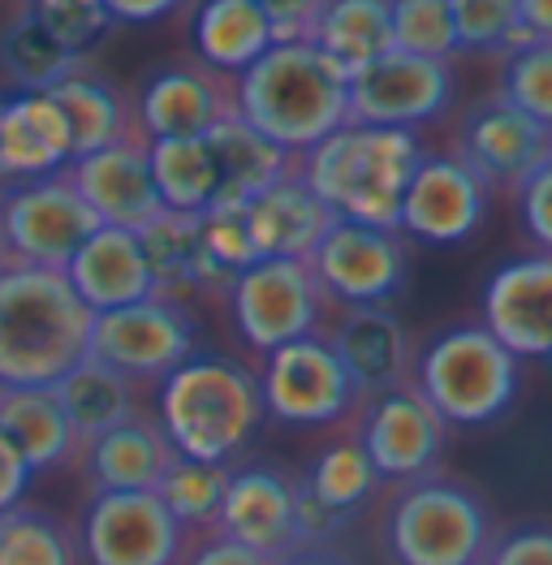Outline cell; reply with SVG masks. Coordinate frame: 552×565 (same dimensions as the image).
<instances>
[{"label":"cell","instance_id":"obj_1","mask_svg":"<svg viewBox=\"0 0 552 565\" xmlns=\"http://www.w3.org/2000/svg\"><path fill=\"white\" fill-rule=\"evenodd\" d=\"M233 113L285 156L350 121V78L311 40H280L233 83Z\"/></svg>","mask_w":552,"mask_h":565},{"label":"cell","instance_id":"obj_2","mask_svg":"<svg viewBox=\"0 0 552 565\" xmlns=\"http://www.w3.org/2000/svg\"><path fill=\"white\" fill-rule=\"evenodd\" d=\"M92 311L65 273L0 268V388H52L92 350Z\"/></svg>","mask_w":552,"mask_h":565},{"label":"cell","instance_id":"obj_3","mask_svg":"<svg viewBox=\"0 0 552 565\" xmlns=\"http://www.w3.org/2000/svg\"><path fill=\"white\" fill-rule=\"evenodd\" d=\"M423 151L414 130H384L346 121L298 160L302 186L341 221H359L375 230H397L402 194L411 186Z\"/></svg>","mask_w":552,"mask_h":565},{"label":"cell","instance_id":"obj_4","mask_svg":"<svg viewBox=\"0 0 552 565\" xmlns=\"http://www.w3.org/2000/svg\"><path fill=\"white\" fill-rule=\"evenodd\" d=\"M156 424L173 454L230 467L264 424V397L251 367L225 354H190L160 380Z\"/></svg>","mask_w":552,"mask_h":565},{"label":"cell","instance_id":"obj_5","mask_svg":"<svg viewBox=\"0 0 552 565\" xmlns=\"http://www.w3.org/2000/svg\"><path fill=\"white\" fill-rule=\"evenodd\" d=\"M414 388L445 427L492 424L518 397V359L484 324H461L423 350Z\"/></svg>","mask_w":552,"mask_h":565},{"label":"cell","instance_id":"obj_6","mask_svg":"<svg viewBox=\"0 0 552 565\" xmlns=\"http://www.w3.org/2000/svg\"><path fill=\"white\" fill-rule=\"evenodd\" d=\"M384 544L397 565H484L492 544L488 505L458 479H411L389 505Z\"/></svg>","mask_w":552,"mask_h":565},{"label":"cell","instance_id":"obj_7","mask_svg":"<svg viewBox=\"0 0 552 565\" xmlns=\"http://www.w3.org/2000/svg\"><path fill=\"white\" fill-rule=\"evenodd\" d=\"M99 230L92 207L78 199L65 173L40 182L0 186V250L4 264L65 273L74 250Z\"/></svg>","mask_w":552,"mask_h":565},{"label":"cell","instance_id":"obj_8","mask_svg":"<svg viewBox=\"0 0 552 565\" xmlns=\"http://www.w3.org/2000/svg\"><path fill=\"white\" fill-rule=\"evenodd\" d=\"M255 380H259L264 415H273L276 424L328 427L359 406L354 380L346 376L337 350L320 332L264 354V372Z\"/></svg>","mask_w":552,"mask_h":565},{"label":"cell","instance_id":"obj_9","mask_svg":"<svg viewBox=\"0 0 552 565\" xmlns=\"http://www.w3.org/2000/svg\"><path fill=\"white\" fill-rule=\"evenodd\" d=\"M92 354L95 363L113 367L117 376L164 380L194 354V324L178 298L151 294L142 302L99 311L92 320Z\"/></svg>","mask_w":552,"mask_h":565},{"label":"cell","instance_id":"obj_10","mask_svg":"<svg viewBox=\"0 0 552 565\" xmlns=\"http://www.w3.org/2000/svg\"><path fill=\"white\" fill-rule=\"evenodd\" d=\"M233 324L259 354L320 329L323 294L302 259H255L230 285Z\"/></svg>","mask_w":552,"mask_h":565},{"label":"cell","instance_id":"obj_11","mask_svg":"<svg viewBox=\"0 0 552 565\" xmlns=\"http://www.w3.org/2000/svg\"><path fill=\"white\" fill-rule=\"evenodd\" d=\"M83 565H182L185 531L156 492H92L78 519Z\"/></svg>","mask_w":552,"mask_h":565},{"label":"cell","instance_id":"obj_12","mask_svg":"<svg viewBox=\"0 0 552 565\" xmlns=\"http://www.w3.org/2000/svg\"><path fill=\"white\" fill-rule=\"evenodd\" d=\"M307 268L323 298H337L346 307H384L406 281V242L397 230L332 216Z\"/></svg>","mask_w":552,"mask_h":565},{"label":"cell","instance_id":"obj_13","mask_svg":"<svg viewBox=\"0 0 552 565\" xmlns=\"http://www.w3.org/2000/svg\"><path fill=\"white\" fill-rule=\"evenodd\" d=\"M454 95L449 61H423L406 52H389L368 70L350 74V121L384 126V130H414L445 113Z\"/></svg>","mask_w":552,"mask_h":565},{"label":"cell","instance_id":"obj_14","mask_svg":"<svg viewBox=\"0 0 552 565\" xmlns=\"http://www.w3.org/2000/svg\"><path fill=\"white\" fill-rule=\"evenodd\" d=\"M552 156V130L492 95L479 99L458 130V160L484 186L518 190Z\"/></svg>","mask_w":552,"mask_h":565},{"label":"cell","instance_id":"obj_15","mask_svg":"<svg viewBox=\"0 0 552 565\" xmlns=\"http://www.w3.org/2000/svg\"><path fill=\"white\" fill-rule=\"evenodd\" d=\"M359 445L371 458L380 479L411 483L436 467L440 445H445V424L440 415L423 402L414 384H397L389 393H375L363 406L359 424Z\"/></svg>","mask_w":552,"mask_h":565},{"label":"cell","instance_id":"obj_16","mask_svg":"<svg viewBox=\"0 0 552 565\" xmlns=\"http://www.w3.org/2000/svg\"><path fill=\"white\" fill-rule=\"evenodd\" d=\"M488 216V186L458 156H423L411 186L402 194L397 234L427 246H458Z\"/></svg>","mask_w":552,"mask_h":565},{"label":"cell","instance_id":"obj_17","mask_svg":"<svg viewBox=\"0 0 552 565\" xmlns=\"http://www.w3.org/2000/svg\"><path fill=\"white\" fill-rule=\"evenodd\" d=\"M70 186L78 190V199L92 207V216L108 230H130L138 234L142 225H151L164 203L151 182V164H147V139L130 135V139L99 147L92 156L70 160L65 169Z\"/></svg>","mask_w":552,"mask_h":565},{"label":"cell","instance_id":"obj_18","mask_svg":"<svg viewBox=\"0 0 552 565\" xmlns=\"http://www.w3.org/2000/svg\"><path fill=\"white\" fill-rule=\"evenodd\" d=\"M484 329L513 359H552V255H527L492 273L484 289Z\"/></svg>","mask_w":552,"mask_h":565},{"label":"cell","instance_id":"obj_19","mask_svg":"<svg viewBox=\"0 0 552 565\" xmlns=\"http://www.w3.org/2000/svg\"><path fill=\"white\" fill-rule=\"evenodd\" d=\"M294 497L298 483L276 467H242L230 471L225 501L216 514V535L264 557H280L294 548Z\"/></svg>","mask_w":552,"mask_h":565},{"label":"cell","instance_id":"obj_20","mask_svg":"<svg viewBox=\"0 0 552 565\" xmlns=\"http://www.w3.org/2000/svg\"><path fill=\"white\" fill-rule=\"evenodd\" d=\"M233 113V87L203 65H173L147 78L138 95V130L142 139H203L216 121Z\"/></svg>","mask_w":552,"mask_h":565},{"label":"cell","instance_id":"obj_21","mask_svg":"<svg viewBox=\"0 0 552 565\" xmlns=\"http://www.w3.org/2000/svg\"><path fill=\"white\" fill-rule=\"evenodd\" d=\"M359 397L389 393L411 376V337L389 307H346L328 337Z\"/></svg>","mask_w":552,"mask_h":565},{"label":"cell","instance_id":"obj_22","mask_svg":"<svg viewBox=\"0 0 552 565\" xmlns=\"http://www.w3.org/2000/svg\"><path fill=\"white\" fill-rule=\"evenodd\" d=\"M65 281L83 298V307L92 316L130 307V302H142V298L156 294V281L147 273L138 234H130V230H108V225H99L74 250V259L65 264Z\"/></svg>","mask_w":552,"mask_h":565},{"label":"cell","instance_id":"obj_23","mask_svg":"<svg viewBox=\"0 0 552 565\" xmlns=\"http://www.w3.org/2000/svg\"><path fill=\"white\" fill-rule=\"evenodd\" d=\"M74 160V139L61 108L44 92L18 95L0 108V182H40L65 173Z\"/></svg>","mask_w":552,"mask_h":565},{"label":"cell","instance_id":"obj_24","mask_svg":"<svg viewBox=\"0 0 552 565\" xmlns=\"http://www.w3.org/2000/svg\"><path fill=\"white\" fill-rule=\"evenodd\" d=\"M242 212H246V230H251L259 259H302L307 264L323 230L332 225V212L302 186V178L294 169L268 190H259L251 203H242Z\"/></svg>","mask_w":552,"mask_h":565},{"label":"cell","instance_id":"obj_25","mask_svg":"<svg viewBox=\"0 0 552 565\" xmlns=\"http://www.w3.org/2000/svg\"><path fill=\"white\" fill-rule=\"evenodd\" d=\"M173 462V445L156 419H126L83 445V467L92 492H156L164 467Z\"/></svg>","mask_w":552,"mask_h":565},{"label":"cell","instance_id":"obj_26","mask_svg":"<svg viewBox=\"0 0 552 565\" xmlns=\"http://www.w3.org/2000/svg\"><path fill=\"white\" fill-rule=\"evenodd\" d=\"M0 436L22 454L31 475L61 471L83 454L52 388H0Z\"/></svg>","mask_w":552,"mask_h":565},{"label":"cell","instance_id":"obj_27","mask_svg":"<svg viewBox=\"0 0 552 565\" xmlns=\"http://www.w3.org/2000/svg\"><path fill=\"white\" fill-rule=\"evenodd\" d=\"M273 44V22L255 0H203L194 9V52L212 74H242Z\"/></svg>","mask_w":552,"mask_h":565},{"label":"cell","instance_id":"obj_28","mask_svg":"<svg viewBox=\"0 0 552 565\" xmlns=\"http://www.w3.org/2000/svg\"><path fill=\"white\" fill-rule=\"evenodd\" d=\"M307 40L350 78L393 52L389 0H323L307 26Z\"/></svg>","mask_w":552,"mask_h":565},{"label":"cell","instance_id":"obj_29","mask_svg":"<svg viewBox=\"0 0 552 565\" xmlns=\"http://www.w3.org/2000/svg\"><path fill=\"white\" fill-rule=\"evenodd\" d=\"M151 182L164 203V212L203 216L221 203V164L208 139H156L147 142Z\"/></svg>","mask_w":552,"mask_h":565},{"label":"cell","instance_id":"obj_30","mask_svg":"<svg viewBox=\"0 0 552 565\" xmlns=\"http://www.w3.org/2000/svg\"><path fill=\"white\" fill-rule=\"evenodd\" d=\"M203 139L221 164V203H251L259 190H268L294 169V156L255 135L237 113L216 121Z\"/></svg>","mask_w":552,"mask_h":565},{"label":"cell","instance_id":"obj_31","mask_svg":"<svg viewBox=\"0 0 552 565\" xmlns=\"http://www.w3.org/2000/svg\"><path fill=\"white\" fill-rule=\"evenodd\" d=\"M44 95L61 108V117H65V126H70L74 160L135 135V130H130L126 99L113 92L104 78L87 74L83 65H78L74 74H65L56 87H47Z\"/></svg>","mask_w":552,"mask_h":565},{"label":"cell","instance_id":"obj_32","mask_svg":"<svg viewBox=\"0 0 552 565\" xmlns=\"http://www.w3.org/2000/svg\"><path fill=\"white\" fill-rule=\"evenodd\" d=\"M52 393H56V402H61V411H65V419L74 427V436H78V445H87L95 436H104L108 427L126 424V419H135V384L126 376H117L113 367H104V363H95L92 354L74 367V372H65V376L52 384Z\"/></svg>","mask_w":552,"mask_h":565},{"label":"cell","instance_id":"obj_33","mask_svg":"<svg viewBox=\"0 0 552 565\" xmlns=\"http://www.w3.org/2000/svg\"><path fill=\"white\" fill-rule=\"evenodd\" d=\"M225 483H230V467L194 462V458L173 454V462L164 467L160 483H156V497H160V505L173 514V522L182 526L185 535H208V531H216Z\"/></svg>","mask_w":552,"mask_h":565},{"label":"cell","instance_id":"obj_34","mask_svg":"<svg viewBox=\"0 0 552 565\" xmlns=\"http://www.w3.org/2000/svg\"><path fill=\"white\" fill-rule=\"evenodd\" d=\"M0 565H83L78 531L44 505L18 501L0 514Z\"/></svg>","mask_w":552,"mask_h":565},{"label":"cell","instance_id":"obj_35","mask_svg":"<svg viewBox=\"0 0 552 565\" xmlns=\"http://www.w3.org/2000/svg\"><path fill=\"white\" fill-rule=\"evenodd\" d=\"M138 246L156 281V294L178 298L182 289L199 285V216L160 212L151 225L138 230Z\"/></svg>","mask_w":552,"mask_h":565},{"label":"cell","instance_id":"obj_36","mask_svg":"<svg viewBox=\"0 0 552 565\" xmlns=\"http://www.w3.org/2000/svg\"><path fill=\"white\" fill-rule=\"evenodd\" d=\"M0 65H4V74L13 78L18 92L35 95V92L56 87V83H61L65 74H74L83 61H74L65 47L52 44V35H47L44 26H40L31 13H22V18H13L9 31L0 35Z\"/></svg>","mask_w":552,"mask_h":565},{"label":"cell","instance_id":"obj_37","mask_svg":"<svg viewBox=\"0 0 552 565\" xmlns=\"http://www.w3.org/2000/svg\"><path fill=\"white\" fill-rule=\"evenodd\" d=\"M302 488L320 505H328L332 514L350 519L354 510H363L371 501V492L380 488V475H375V467H371V458L363 454L359 440H337V445H328L320 458L311 462Z\"/></svg>","mask_w":552,"mask_h":565},{"label":"cell","instance_id":"obj_38","mask_svg":"<svg viewBox=\"0 0 552 565\" xmlns=\"http://www.w3.org/2000/svg\"><path fill=\"white\" fill-rule=\"evenodd\" d=\"M389 22H393V52L423 61H449L458 52L449 0H389Z\"/></svg>","mask_w":552,"mask_h":565},{"label":"cell","instance_id":"obj_39","mask_svg":"<svg viewBox=\"0 0 552 565\" xmlns=\"http://www.w3.org/2000/svg\"><path fill=\"white\" fill-rule=\"evenodd\" d=\"M497 95L552 130V40H522L509 47Z\"/></svg>","mask_w":552,"mask_h":565},{"label":"cell","instance_id":"obj_40","mask_svg":"<svg viewBox=\"0 0 552 565\" xmlns=\"http://www.w3.org/2000/svg\"><path fill=\"white\" fill-rule=\"evenodd\" d=\"M31 18L61 44L74 61H83L117 22L104 0H31Z\"/></svg>","mask_w":552,"mask_h":565},{"label":"cell","instance_id":"obj_41","mask_svg":"<svg viewBox=\"0 0 552 565\" xmlns=\"http://www.w3.org/2000/svg\"><path fill=\"white\" fill-rule=\"evenodd\" d=\"M449 13H454L458 47H470V52H509L527 40L518 0H449Z\"/></svg>","mask_w":552,"mask_h":565},{"label":"cell","instance_id":"obj_42","mask_svg":"<svg viewBox=\"0 0 552 565\" xmlns=\"http://www.w3.org/2000/svg\"><path fill=\"white\" fill-rule=\"evenodd\" d=\"M484 565H552V526L531 522L488 544Z\"/></svg>","mask_w":552,"mask_h":565},{"label":"cell","instance_id":"obj_43","mask_svg":"<svg viewBox=\"0 0 552 565\" xmlns=\"http://www.w3.org/2000/svg\"><path fill=\"white\" fill-rule=\"evenodd\" d=\"M518 207L527 234L540 242L544 255H552V156L518 186Z\"/></svg>","mask_w":552,"mask_h":565},{"label":"cell","instance_id":"obj_44","mask_svg":"<svg viewBox=\"0 0 552 565\" xmlns=\"http://www.w3.org/2000/svg\"><path fill=\"white\" fill-rule=\"evenodd\" d=\"M341 514H332L328 505H320L302 483H298V497H294V548H328L341 531H346Z\"/></svg>","mask_w":552,"mask_h":565},{"label":"cell","instance_id":"obj_45","mask_svg":"<svg viewBox=\"0 0 552 565\" xmlns=\"http://www.w3.org/2000/svg\"><path fill=\"white\" fill-rule=\"evenodd\" d=\"M182 565H273V557H264L255 548H242L225 535L208 531L190 553H182Z\"/></svg>","mask_w":552,"mask_h":565},{"label":"cell","instance_id":"obj_46","mask_svg":"<svg viewBox=\"0 0 552 565\" xmlns=\"http://www.w3.org/2000/svg\"><path fill=\"white\" fill-rule=\"evenodd\" d=\"M255 4L268 13V22H273L276 31V44H280V40H307V26L320 13L323 0H255Z\"/></svg>","mask_w":552,"mask_h":565},{"label":"cell","instance_id":"obj_47","mask_svg":"<svg viewBox=\"0 0 552 565\" xmlns=\"http://www.w3.org/2000/svg\"><path fill=\"white\" fill-rule=\"evenodd\" d=\"M31 488V467L22 462V454L0 436V514L13 510L18 501H26Z\"/></svg>","mask_w":552,"mask_h":565},{"label":"cell","instance_id":"obj_48","mask_svg":"<svg viewBox=\"0 0 552 565\" xmlns=\"http://www.w3.org/2000/svg\"><path fill=\"white\" fill-rule=\"evenodd\" d=\"M113 22H126V26H151L160 18H169L182 0H104Z\"/></svg>","mask_w":552,"mask_h":565},{"label":"cell","instance_id":"obj_49","mask_svg":"<svg viewBox=\"0 0 552 565\" xmlns=\"http://www.w3.org/2000/svg\"><path fill=\"white\" fill-rule=\"evenodd\" d=\"M518 18L527 40H552V0H518Z\"/></svg>","mask_w":552,"mask_h":565},{"label":"cell","instance_id":"obj_50","mask_svg":"<svg viewBox=\"0 0 552 565\" xmlns=\"http://www.w3.org/2000/svg\"><path fill=\"white\" fill-rule=\"evenodd\" d=\"M273 565H346L332 548H289L273 557Z\"/></svg>","mask_w":552,"mask_h":565},{"label":"cell","instance_id":"obj_51","mask_svg":"<svg viewBox=\"0 0 552 565\" xmlns=\"http://www.w3.org/2000/svg\"><path fill=\"white\" fill-rule=\"evenodd\" d=\"M0 268H4V250H0Z\"/></svg>","mask_w":552,"mask_h":565},{"label":"cell","instance_id":"obj_52","mask_svg":"<svg viewBox=\"0 0 552 565\" xmlns=\"http://www.w3.org/2000/svg\"><path fill=\"white\" fill-rule=\"evenodd\" d=\"M0 108H4V99H0Z\"/></svg>","mask_w":552,"mask_h":565}]
</instances>
